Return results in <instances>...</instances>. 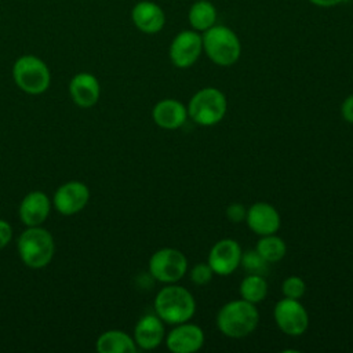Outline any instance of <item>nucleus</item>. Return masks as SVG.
I'll return each instance as SVG.
<instances>
[{
  "instance_id": "obj_1",
  "label": "nucleus",
  "mask_w": 353,
  "mask_h": 353,
  "mask_svg": "<svg viewBox=\"0 0 353 353\" xmlns=\"http://www.w3.org/2000/svg\"><path fill=\"white\" fill-rule=\"evenodd\" d=\"M154 313L164 321V324L176 325L189 321L196 313V299L193 294L176 284H167L154 298Z\"/></svg>"
},
{
  "instance_id": "obj_2",
  "label": "nucleus",
  "mask_w": 353,
  "mask_h": 353,
  "mask_svg": "<svg viewBox=\"0 0 353 353\" xmlns=\"http://www.w3.org/2000/svg\"><path fill=\"white\" fill-rule=\"evenodd\" d=\"M259 324V312L254 303L244 299L226 302L216 314V327L228 338H244Z\"/></svg>"
},
{
  "instance_id": "obj_3",
  "label": "nucleus",
  "mask_w": 353,
  "mask_h": 353,
  "mask_svg": "<svg viewBox=\"0 0 353 353\" xmlns=\"http://www.w3.org/2000/svg\"><path fill=\"white\" fill-rule=\"evenodd\" d=\"M203 51L218 66H232L241 55V43L228 26L214 25L201 34Z\"/></svg>"
},
{
  "instance_id": "obj_4",
  "label": "nucleus",
  "mask_w": 353,
  "mask_h": 353,
  "mask_svg": "<svg viewBox=\"0 0 353 353\" xmlns=\"http://www.w3.org/2000/svg\"><path fill=\"white\" fill-rule=\"evenodd\" d=\"M188 117L201 127H212L222 121L228 110L225 94L215 87H204L194 92L186 106Z\"/></svg>"
},
{
  "instance_id": "obj_5",
  "label": "nucleus",
  "mask_w": 353,
  "mask_h": 353,
  "mask_svg": "<svg viewBox=\"0 0 353 353\" xmlns=\"http://www.w3.org/2000/svg\"><path fill=\"white\" fill-rule=\"evenodd\" d=\"M17 247L22 262L32 269L47 266L55 250L51 233L39 226H29V229L19 236Z\"/></svg>"
},
{
  "instance_id": "obj_6",
  "label": "nucleus",
  "mask_w": 353,
  "mask_h": 353,
  "mask_svg": "<svg viewBox=\"0 0 353 353\" xmlns=\"http://www.w3.org/2000/svg\"><path fill=\"white\" fill-rule=\"evenodd\" d=\"M15 84L26 94H43L51 81L48 66L43 59L34 55L19 57L12 66Z\"/></svg>"
},
{
  "instance_id": "obj_7",
  "label": "nucleus",
  "mask_w": 353,
  "mask_h": 353,
  "mask_svg": "<svg viewBox=\"0 0 353 353\" xmlns=\"http://www.w3.org/2000/svg\"><path fill=\"white\" fill-rule=\"evenodd\" d=\"M188 272V259L176 248L164 247L152 254L149 259L150 276L164 284L178 283Z\"/></svg>"
},
{
  "instance_id": "obj_8",
  "label": "nucleus",
  "mask_w": 353,
  "mask_h": 353,
  "mask_svg": "<svg viewBox=\"0 0 353 353\" xmlns=\"http://www.w3.org/2000/svg\"><path fill=\"white\" fill-rule=\"evenodd\" d=\"M273 317L279 330L288 336H299L309 327V313L299 299L284 296L277 301L273 309Z\"/></svg>"
},
{
  "instance_id": "obj_9",
  "label": "nucleus",
  "mask_w": 353,
  "mask_h": 353,
  "mask_svg": "<svg viewBox=\"0 0 353 353\" xmlns=\"http://www.w3.org/2000/svg\"><path fill=\"white\" fill-rule=\"evenodd\" d=\"M203 52V39L201 34L192 30L179 32L170 44V59L174 66L179 69H188L197 62Z\"/></svg>"
},
{
  "instance_id": "obj_10",
  "label": "nucleus",
  "mask_w": 353,
  "mask_h": 353,
  "mask_svg": "<svg viewBox=\"0 0 353 353\" xmlns=\"http://www.w3.org/2000/svg\"><path fill=\"white\" fill-rule=\"evenodd\" d=\"M243 250L240 244L233 239L218 240L210 250L207 263L211 266L215 274L229 276L239 266L241 261Z\"/></svg>"
},
{
  "instance_id": "obj_11",
  "label": "nucleus",
  "mask_w": 353,
  "mask_h": 353,
  "mask_svg": "<svg viewBox=\"0 0 353 353\" xmlns=\"http://www.w3.org/2000/svg\"><path fill=\"white\" fill-rule=\"evenodd\" d=\"M205 335L200 325L189 321L174 325L165 335L167 349L172 353H194L204 345Z\"/></svg>"
},
{
  "instance_id": "obj_12",
  "label": "nucleus",
  "mask_w": 353,
  "mask_h": 353,
  "mask_svg": "<svg viewBox=\"0 0 353 353\" xmlns=\"http://www.w3.org/2000/svg\"><path fill=\"white\" fill-rule=\"evenodd\" d=\"M245 223L261 237L277 233L281 226V218L274 205L266 201H258L247 208Z\"/></svg>"
},
{
  "instance_id": "obj_13",
  "label": "nucleus",
  "mask_w": 353,
  "mask_h": 353,
  "mask_svg": "<svg viewBox=\"0 0 353 353\" xmlns=\"http://www.w3.org/2000/svg\"><path fill=\"white\" fill-rule=\"evenodd\" d=\"M90 199L87 185L79 181H70L61 185L54 193V205L62 215H73L81 211Z\"/></svg>"
},
{
  "instance_id": "obj_14",
  "label": "nucleus",
  "mask_w": 353,
  "mask_h": 353,
  "mask_svg": "<svg viewBox=\"0 0 353 353\" xmlns=\"http://www.w3.org/2000/svg\"><path fill=\"white\" fill-rule=\"evenodd\" d=\"M131 19L138 30L146 34H154L164 28L165 14L157 3L142 0L132 7Z\"/></svg>"
},
{
  "instance_id": "obj_15",
  "label": "nucleus",
  "mask_w": 353,
  "mask_h": 353,
  "mask_svg": "<svg viewBox=\"0 0 353 353\" xmlns=\"http://www.w3.org/2000/svg\"><path fill=\"white\" fill-rule=\"evenodd\" d=\"M165 338L164 321L154 314L142 316L134 328V341L143 350L156 349Z\"/></svg>"
},
{
  "instance_id": "obj_16",
  "label": "nucleus",
  "mask_w": 353,
  "mask_h": 353,
  "mask_svg": "<svg viewBox=\"0 0 353 353\" xmlns=\"http://www.w3.org/2000/svg\"><path fill=\"white\" fill-rule=\"evenodd\" d=\"M152 117L160 128L176 130L186 123L188 109L178 99L164 98L153 106Z\"/></svg>"
},
{
  "instance_id": "obj_17",
  "label": "nucleus",
  "mask_w": 353,
  "mask_h": 353,
  "mask_svg": "<svg viewBox=\"0 0 353 353\" xmlns=\"http://www.w3.org/2000/svg\"><path fill=\"white\" fill-rule=\"evenodd\" d=\"M69 92L76 105L81 108H90L95 105L99 99V81L91 73H77L72 77L69 83Z\"/></svg>"
},
{
  "instance_id": "obj_18",
  "label": "nucleus",
  "mask_w": 353,
  "mask_h": 353,
  "mask_svg": "<svg viewBox=\"0 0 353 353\" xmlns=\"http://www.w3.org/2000/svg\"><path fill=\"white\" fill-rule=\"evenodd\" d=\"M50 199L46 193L34 190L28 193L19 205V218L26 226H39L50 212Z\"/></svg>"
},
{
  "instance_id": "obj_19",
  "label": "nucleus",
  "mask_w": 353,
  "mask_h": 353,
  "mask_svg": "<svg viewBox=\"0 0 353 353\" xmlns=\"http://www.w3.org/2000/svg\"><path fill=\"white\" fill-rule=\"evenodd\" d=\"M137 347L134 338L120 330L105 331L95 343V349L99 353H135Z\"/></svg>"
},
{
  "instance_id": "obj_20",
  "label": "nucleus",
  "mask_w": 353,
  "mask_h": 353,
  "mask_svg": "<svg viewBox=\"0 0 353 353\" xmlns=\"http://www.w3.org/2000/svg\"><path fill=\"white\" fill-rule=\"evenodd\" d=\"M189 25L197 32H205L215 25L216 10L215 6L208 0L194 1L188 12Z\"/></svg>"
},
{
  "instance_id": "obj_21",
  "label": "nucleus",
  "mask_w": 353,
  "mask_h": 353,
  "mask_svg": "<svg viewBox=\"0 0 353 353\" xmlns=\"http://www.w3.org/2000/svg\"><path fill=\"white\" fill-rule=\"evenodd\" d=\"M240 298L250 303H259L268 295V281L263 274H247L239 287Z\"/></svg>"
},
{
  "instance_id": "obj_22",
  "label": "nucleus",
  "mask_w": 353,
  "mask_h": 353,
  "mask_svg": "<svg viewBox=\"0 0 353 353\" xmlns=\"http://www.w3.org/2000/svg\"><path fill=\"white\" fill-rule=\"evenodd\" d=\"M255 250L268 263H274L281 261L285 256L287 244L276 233L266 234V236H261V239L256 241Z\"/></svg>"
},
{
  "instance_id": "obj_23",
  "label": "nucleus",
  "mask_w": 353,
  "mask_h": 353,
  "mask_svg": "<svg viewBox=\"0 0 353 353\" xmlns=\"http://www.w3.org/2000/svg\"><path fill=\"white\" fill-rule=\"evenodd\" d=\"M240 266L250 274H263L266 272L268 262L254 248L241 254Z\"/></svg>"
},
{
  "instance_id": "obj_24",
  "label": "nucleus",
  "mask_w": 353,
  "mask_h": 353,
  "mask_svg": "<svg viewBox=\"0 0 353 353\" xmlns=\"http://www.w3.org/2000/svg\"><path fill=\"white\" fill-rule=\"evenodd\" d=\"M281 292L285 298L301 299L306 292V283L299 276H288L281 284Z\"/></svg>"
},
{
  "instance_id": "obj_25",
  "label": "nucleus",
  "mask_w": 353,
  "mask_h": 353,
  "mask_svg": "<svg viewBox=\"0 0 353 353\" xmlns=\"http://www.w3.org/2000/svg\"><path fill=\"white\" fill-rule=\"evenodd\" d=\"M214 270L207 262H199L189 270V279L196 285H205L212 280Z\"/></svg>"
},
{
  "instance_id": "obj_26",
  "label": "nucleus",
  "mask_w": 353,
  "mask_h": 353,
  "mask_svg": "<svg viewBox=\"0 0 353 353\" xmlns=\"http://www.w3.org/2000/svg\"><path fill=\"white\" fill-rule=\"evenodd\" d=\"M226 218L232 222V223H240L243 221H245V215H247V208L241 204V203H232L226 207L225 211Z\"/></svg>"
},
{
  "instance_id": "obj_27",
  "label": "nucleus",
  "mask_w": 353,
  "mask_h": 353,
  "mask_svg": "<svg viewBox=\"0 0 353 353\" xmlns=\"http://www.w3.org/2000/svg\"><path fill=\"white\" fill-rule=\"evenodd\" d=\"M342 119L350 124H353V94L347 95L341 105Z\"/></svg>"
},
{
  "instance_id": "obj_28",
  "label": "nucleus",
  "mask_w": 353,
  "mask_h": 353,
  "mask_svg": "<svg viewBox=\"0 0 353 353\" xmlns=\"http://www.w3.org/2000/svg\"><path fill=\"white\" fill-rule=\"evenodd\" d=\"M11 236H12L11 225L7 221L0 219V248L6 247L10 243Z\"/></svg>"
},
{
  "instance_id": "obj_29",
  "label": "nucleus",
  "mask_w": 353,
  "mask_h": 353,
  "mask_svg": "<svg viewBox=\"0 0 353 353\" xmlns=\"http://www.w3.org/2000/svg\"><path fill=\"white\" fill-rule=\"evenodd\" d=\"M309 1L317 7H334L343 3L345 0H309Z\"/></svg>"
}]
</instances>
